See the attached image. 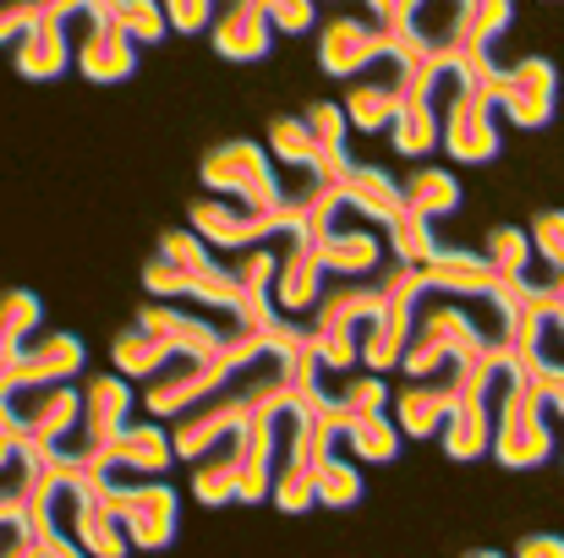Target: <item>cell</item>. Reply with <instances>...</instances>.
I'll return each mask as SVG.
<instances>
[{
  "mask_svg": "<svg viewBox=\"0 0 564 558\" xmlns=\"http://www.w3.org/2000/svg\"><path fill=\"white\" fill-rule=\"evenodd\" d=\"M72 488H88L116 526L127 532V548L143 554H165L176 543V521H182V499L171 482H132V477H66Z\"/></svg>",
  "mask_w": 564,
  "mask_h": 558,
  "instance_id": "cell-1",
  "label": "cell"
},
{
  "mask_svg": "<svg viewBox=\"0 0 564 558\" xmlns=\"http://www.w3.org/2000/svg\"><path fill=\"white\" fill-rule=\"evenodd\" d=\"M488 455L510 471H532L554 460V427H549V405L538 389H527L521 378L499 372V394H494V444Z\"/></svg>",
  "mask_w": 564,
  "mask_h": 558,
  "instance_id": "cell-2",
  "label": "cell"
},
{
  "mask_svg": "<svg viewBox=\"0 0 564 558\" xmlns=\"http://www.w3.org/2000/svg\"><path fill=\"white\" fill-rule=\"evenodd\" d=\"M197 176H203L208 192H219L225 203H241V208L269 214V219H280V225H285V214H280V171L269 165L263 143L230 138V143H219V149H208V154H203ZM285 236H291V230H285Z\"/></svg>",
  "mask_w": 564,
  "mask_h": 558,
  "instance_id": "cell-3",
  "label": "cell"
},
{
  "mask_svg": "<svg viewBox=\"0 0 564 558\" xmlns=\"http://www.w3.org/2000/svg\"><path fill=\"white\" fill-rule=\"evenodd\" d=\"M438 149L455 165H488L499 160V110L477 94H460L455 77L444 83V105H438Z\"/></svg>",
  "mask_w": 564,
  "mask_h": 558,
  "instance_id": "cell-4",
  "label": "cell"
},
{
  "mask_svg": "<svg viewBox=\"0 0 564 558\" xmlns=\"http://www.w3.org/2000/svg\"><path fill=\"white\" fill-rule=\"evenodd\" d=\"M138 329L143 335H154V340H165L176 357H219L230 340H236V318H225V313H197V307H182V302H143V313H138Z\"/></svg>",
  "mask_w": 564,
  "mask_h": 558,
  "instance_id": "cell-5",
  "label": "cell"
},
{
  "mask_svg": "<svg viewBox=\"0 0 564 558\" xmlns=\"http://www.w3.org/2000/svg\"><path fill=\"white\" fill-rule=\"evenodd\" d=\"M77 17H83L88 28L72 33V66H77L88 83H99V88L127 83V77L138 72V44L121 39V28L110 22L105 0H77Z\"/></svg>",
  "mask_w": 564,
  "mask_h": 558,
  "instance_id": "cell-6",
  "label": "cell"
},
{
  "mask_svg": "<svg viewBox=\"0 0 564 558\" xmlns=\"http://www.w3.org/2000/svg\"><path fill=\"white\" fill-rule=\"evenodd\" d=\"M0 405H6L17 449L22 444H61L66 433H77V416H83V394L72 383L17 389V394H0Z\"/></svg>",
  "mask_w": 564,
  "mask_h": 558,
  "instance_id": "cell-7",
  "label": "cell"
},
{
  "mask_svg": "<svg viewBox=\"0 0 564 558\" xmlns=\"http://www.w3.org/2000/svg\"><path fill=\"white\" fill-rule=\"evenodd\" d=\"M494 110L521 132L554 127V116H560V66L549 55H521L516 66H505V88H499Z\"/></svg>",
  "mask_w": 564,
  "mask_h": 558,
  "instance_id": "cell-8",
  "label": "cell"
},
{
  "mask_svg": "<svg viewBox=\"0 0 564 558\" xmlns=\"http://www.w3.org/2000/svg\"><path fill=\"white\" fill-rule=\"evenodd\" d=\"M416 307H422V285H416V274H405L394 285V296L357 329V362H368L373 378L400 368V357L411 346V329H416Z\"/></svg>",
  "mask_w": 564,
  "mask_h": 558,
  "instance_id": "cell-9",
  "label": "cell"
},
{
  "mask_svg": "<svg viewBox=\"0 0 564 558\" xmlns=\"http://www.w3.org/2000/svg\"><path fill=\"white\" fill-rule=\"evenodd\" d=\"M187 230L208 252H247V247H263V241H280V236H285L280 219L252 214V208L225 203V197H192Z\"/></svg>",
  "mask_w": 564,
  "mask_h": 558,
  "instance_id": "cell-10",
  "label": "cell"
},
{
  "mask_svg": "<svg viewBox=\"0 0 564 558\" xmlns=\"http://www.w3.org/2000/svg\"><path fill=\"white\" fill-rule=\"evenodd\" d=\"M466 383H471V362H449L433 378H416V383H405L394 394V416L389 422L400 427V438H433L444 427V416L460 405Z\"/></svg>",
  "mask_w": 564,
  "mask_h": 558,
  "instance_id": "cell-11",
  "label": "cell"
},
{
  "mask_svg": "<svg viewBox=\"0 0 564 558\" xmlns=\"http://www.w3.org/2000/svg\"><path fill=\"white\" fill-rule=\"evenodd\" d=\"M444 83H449V77L433 72V66H405V99H400V116H394V127H389L400 160H427V154L438 149Z\"/></svg>",
  "mask_w": 564,
  "mask_h": 558,
  "instance_id": "cell-12",
  "label": "cell"
},
{
  "mask_svg": "<svg viewBox=\"0 0 564 558\" xmlns=\"http://www.w3.org/2000/svg\"><path fill=\"white\" fill-rule=\"evenodd\" d=\"M230 362L225 357H176L171 368L160 372V378H149V389H143V411H149V422H176L182 411H192L203 394H214L225 378H230Z\"/></svg>",
  "mask_w": 564,
  "mask_h": 558,
  "instance_id": "cell-13",
  "label": "cell"
},
{
  "mask_svg": "<svg viewBox=\"0 0 564 558\" xmlns=\"http://www.w3.org/2000/svg\"><path fill=\"white\" fill-rule=\"evenodd\" d=\"M88 368V346L77 335H33L22 346V357L0 372V394L17 389H44V383H72Z\"/></svg>",
  "mask_w": 564,
  "mask_h": 558,
  "instance_id": "cell-14",
  "label": "cell"
},
{
  "mask_svg": "<svg viewBox=\"0 0 564 558\" xmlns=\"http://www.w3.org/2000/svg\"><path fill=\"white\" fill-rule=\"evenodd\" d=\"M400 99H405V66L383 55L362 77H351V88H346V99H340L346 127H351V132H368V138H373V132H389L394 116H400Z\"/></svg>",
  "mask_w": 564,
  "mask_h": 558,
  "instance_id": "cell-15",
  "label": "cell"
},
{
  "mask_svg": "<svg viewBox=\"0 0 564 558\" xmlns=\"http://www.w3.org/2000/svg\"><path fill=\"white\" fill-rule=\"evenodd\" d=\"M176 466L171 427L165 422H127L110 449H105V477H132V482H160Z\"/></svg>",
  "mask_w": 564,
  "mask_h": 558,
  "instance_id": "cell-16",
  "label": "cell"
},
{
  "mask_svg": "<svg viewBox=\"0 0 564 558\" xmlns=\"http://www.w3.org/2000/svg\"><path fill=\"white\" fill-rule=\"evenodd\" d=\"M324 263H318V247L313 241H296L285 236L280 247V269H274V285H269V302L280 318H307L318 307V291H324Z\"/></svg>",
  "mask_w": 564,
  "mask_h": 558,
  "instance_id": "cell-17",
  "label": "cell"
},
{
  "mask_svg": "<svg viewBox=\"0 0 564 558\" xmlns=\"http://www.w3.org/2000/svg\"><path fill=\"white\" fill-rule=\"evenodd\" d=\"M416 274V285H422V296H460V302H471V296H494V285H499V274L488 269V258L482 252H466V247H438L422 269H411Z\"/></svg>",
  "mask_w": 564,
  "mask_h": 558,
  "instance_id": "cell-18",
  "label": "cell"
},
{
  "mask_svg": "<svg viewBox=\"0 0 564 558\" xmlns=\"http://www.w3.org/2000/svg\"><path fill=\"white\" fill-rule=\"evenodd\" d=\"M378 61H383V39H378L362 17H329V22H324V33H318V66H324L335 83L362 77Z\"/></svg>",
  "mask_w": 564,
  "mask_h": 558,
  "instance_id": "cell-19",
  "label": "cell"
},
{
  "mask_svg": "<svg viewBox=\"0 0 564 558\" xmlns=\"http://www.w3.org/2000/svg\"><path fill=\"white\" fill-rule=\"evenodd\" d=\"M236 438H241V477H236V499H241V504H269L274 460H280V405H274V411H258Z\"/></svg>",
  "mask_w": 564,
  "mask_h": 558,
  "instance_id": "cell-20",
  "label": "cell"
},
{
  "mask_svg": "<svg viewBox=\"0 0 564 558\" xmlns=\"http://www.w3.org/2000/svg\"><path fill=\"white\" fill-rule=\"evenodd\" d=\"M208 39L225 61H263L274 50V33H269V17H263V0H236V6H214V22H208Z\"/></svg>",
  "mask_w": 564,
  "mask_h": 558,
  "instance_id": "cell-21",
  "label": "cell"
},
{
  "mask_svg": "<svg viewBox=\"0 0 564 558\" xmlns=\"http://www.w3.org/2000/svg\"><path fill=\"white\" fill-rule=\"evenodd\" d=\"M72 22H77V11L55 17V22H39L33 33H22L11 44V66H17L22 83H55V77L72 72Z\"/></svg>",
  "mask_w": 564,
  "mask_h": 558,
  "instance_id": "cell-22",
  "label": "cell"
},
{
  "mask_svg": "<svg viewBox=\"0 0 564 558\" xmlns=\"http://www.w3.org/2000/svg\"><path fill=\"white\" fill-rule=\"evenodd\" d=\"M329 186L340 192V208H351V214L373 219L378 230H389V225L400 219V182H394L389 171H378V165L351 160V165H346Z\"/></svg>",
  "mask_w": 564,
  "mask_h": 558,
  "instance_id": "cell-23",
  "label": "cell"
},
{
  "mask_svg": "<svg viewBox=\"0 0 564 558\" xmlns=\"http://www.w3.org/2000/svg\"><path fill=\"white\" fill-rule=\"evenodd\" d=\"M318 247V263H324V274L329 280H357V274H373L378 263L389 258V247H383V236L378 230H346V225H335L324 241H313Z\"/></svg>",
  "mask_w": 564,
  "mask_h": 558,
  "instance_id": "cell-24",
  "label": "cell"
},
{
  "mask_svg": "<svg viewBox=\"0 0 564 558\" xmlns=\"http://www.w3.org/2000/svg\"><path fill=\"white\" fill-rule=\"evenodd\" d=\"M400 208L416 214V219H449L460 214V176L444 171V165H416L405 182H400Z\"/></svg>",
  "mask_w": 564,
  "mask_h": 558,
  "instance_id": "cell-25",
  "label": "cell"
},
{
  "mask_svg": "<svg viewBox=\"0 0 564 558\" xmlns=\"http://www.w3.org/2000/svg\"><path fill=\"white\" fill-rule=\"evenodd\" d=\"M236 477H241V438H219L208 455L192 460V499L219 510V504H236Z\"/></svg>",
  "mask_w": 564,
  "mask_h": 558,
  "instance_id": "cell-26",
  "label": "cell"
},
{
  "mask_svg": "<svg viewBox=\"0 0 564 558\" xmlns=\"http://www.w3.org/2000/svg\"><path fill=\"white\" fill-rule=\"evenodd\" d=\"M33 335H44V302L33 291H0V372L22 357Z\"/></svg>",
  "mask_w": 564,
  "mask_h": 558,
  "instance_id": "cell-27",
  "label": "cell"
},
{
  "mask_svg": "<svg viewBox=\"0 0 564 558\" xmlns=\"http://www.w3.org/2000/svg\"><path fill=\"white\" fill-rule=\"evenodd\" d=\"M110 362H116V378H127V383H149V378H160V372L176 362V351H171L165 340L143 335V329L132 324V329H121V335H116Z\"/></svg>",
  "mask_w": 564,
  "mask_h": 558,
  "instance_id": "cell-28",
  "label": "cell"
},
{
  "mask_svg": "<svg viewBox=\"0 0 564 558\" xmlns=\"http://www.w3.org/2000/svg\"><path fill=\"white\" fill-rule=\"evenodd\" d=\"M335 444H346L351 460H362V466H389L400 455V427L383 411H373V416H346V427H340Z\"/></svg>",
  "mask_w": 564,
  "mask_h": 558,
  "instance_id": "cell-29",
  "label": "cell"
},
{
  "mask_svg": "<svg viewBox=\"0 0 564 558\" xmlns=\"http://www.w3.org/2000/svg\"><path fill=\"white\" fill-rule=\"evenodd\" d=\"M263 154H269L274 171H318V143H313V132H307L302 116H274Z\"/></svg>",
  "mask_w": 564,
  "mask_h": 558,
  "instance_id": "cell-30",
  "label": "cell"
},
{
  "mask_svg": "<svg viewBox=\"0 0 564 558\" xmlns=\"http://www.w3.org/2000/svg\"><path fill=\"white\" fill-rule=\"evenodd\" d=\"M516 22L510 0H466L455 6V33L466 50H494V39H505V28Z\"/></svg>",
  "mask_w": 564,
  "mask_h": 558,
  "instance_id": "cell-31",
  "label": "cell"
},
{
  "mask_svg": "<svg viewBox=\"0 0 564 558\" xmlns=\"http://www.w3.org/2000/svg\"><path fill=\"white\" fill-rule=\"evenodd\" d=\"M313 504H324V510H351V504H362V471H357V460H340L335 449L313 466Z\"/></svg>",
  "mask_w": 564,
  "mask_h": 558,
  "instance_id": "cell-32",
  "label": "cell"
},
{
  "mask_svg": "<svg viewBox=\"0 0 564 558\" xmlns=\"http://www.w3.org/2000/svg\"><path fill=\"white\" fill-rule=\"evenodd\" d=\"M482 258H488V269H494L499 280H527V274H538V258H532V241H527L521 225H494Z\"/></svg>",
  "mask_w": 564,
  "mask_h": 558,
  "instance_id": "cell-33",
  "label": "cell"
},
{
  "mask_svg": "<svg viewBox=\"0 0 564 558\" xmlns=\"http://www.w3.org/2000/svg\"><path fill=\"white\" fill-rule=\"evenodd\" d=\"M383 236H389V241H383V247H389V258H394V263H405V269H422V263L444 247V241L433 236V225H427V219H416V214H405V208H400V219H394Z\"/></svg>",
  "mask_w": 564,
  "mask_h": 558,
  "instance_id": "cell-34",
  "label": "cell"
},
{
  "mask_svg": "<svg viewBox=\"0 0 564 558\" xmlns=\"http://www.w3.org/2000/svg\"><path fill=\"white\" fill-rule=\"evenodd\" d=\"M105 11H110V22L121 28L127 44H160L171 33L165 6H154V0H105Z\"/></svg>",
  "mask_w": 564,
  "mask_h": 558,
  "instance_id": "cell-35",
  "label": "cell"
},
{
  "mask_svg": "<svg viewBox=\"0 0 564 558\" xmlns=\"http://www.w3.org/2000/svg\"><path fill=\"white\" fill-rule=\"evenodd\" d=\"M389 405V383L383 378H346V383H335L329 389V411L335 416H373V411H383Z\"/></svg>",
  "mask_w": 564,
  "mask_h": 558,
  "instance_id": "cell-36",
  "label": "cell"
},
{
  "mask_svg": "<svg viewBox=\"0 0 564 558\" xmlns=\"http://www.w3.org/2000/svg\"><path fill=\"white\" fill-rule=\"evenodd\" d=\"M521 230H527V241H532L538 269H543V274H560L564 269V214L560 208L532 214V225H521Z\"/></svg>",
  "mask_w": 564,
  "mask_h": 558,
  "instance_id": "cell-37",
  "label": "cell"
},
{
  "mask_svg": "<svg viewBox=\"0 0 564 558\" xmlns=\"http://www.w3.org/2000/svg\"><path fill=\"white\" fill-rule=\"evenodd\" d=\"M77 0H28V6H0V44H17L22 33H33L39 22L72 17Z\"/></svg>",
  "mask_w": 564,
  "mask_h": 558,
  "instance_id": "cell-38",
  "label": "cell"
},
{
  "mask_svg": "<svg viewBox=\"0 0 564 558\" xmlns=\"http://www.w3.org/2000/svg\"><path fill=\"white\" fill-rule=\"evenodd\" d=\"M154 258H165V263H176V269H214V263H219V258H214V252H208V247H203L192 230H165Z\"/></svg>",
  "mask_w": 564,
  "mask_h": 558,
  "instance_id": "cell-39",
  "label": "cell"
},
{
  "mask_svg": "<svg viewBox=\"0 0 564 558\" xmlns=\"http://www.w3.org/2000/svg\"><path fill=\"white\" fill-rule=\"evenodd\" d=\"M263 17H269V33H274V39H280V33H307V28H318V6H313V0H269Z\"/></svg>",
  "mask_w": 564,
  "mask_h": 558,
  "instance_id": "cell-40",
  "label": "cell"
},
{
  "mask_svg": "<svg viewBox=\"0 0 564 558\" xmlns=\"http://www.w3.org/2000/svg\"><path fill=\"white\" fill-rule=\"evenodd\" d=\"M28 543H33V554L39 558H88L66 532H61V526H55V521H33V526H28Z\"/></svg>",
  "mask_w": 564,
  "mask_h": 558,
  "instance_id": "cell-41",
  "label": "cell"
},
{
  "mask_svg": "<svg viewBox=\"0 0 564 558\" xmlns=\"http://www.w3.org/2000/svg\"><path fill=\"white\" fill-rule=\"evenodd\" d=\"M208 22H214L208 0H171L165 6V28H176V33H208Z\"/></svg>",
  "mask_w": 564,
  "mask_h": 558,
  "instance_id": "cell-42",
  "label": "cell"
},
{
  "mask_svg": "<svg viewBox=\"0 0 564 558\" xmlns=\"http://www.w3.org/2000/svg\"><path fill=\"white\" fill-rule=\"evenodd\" d=\"M516 558H564V543L554 532H532V537H521Z\"/></svg>",
  "mask_w": 564,
  "mask_h": 558,
  "instance_id": "cell-43",
  "label": "cell"
},
{
  "mask_svg": "<svg viewBox=\"0 0 564 558\" xmlns=\"http://www.w3.org/2000/svg\"><path fill=\"white\" fill-rule=\"evenodd\" d=\"M0 558H39L33 554V543H28V532H0Z\"/></svg>",
  "mask_w": 564,
  "mask_h": 558,
  "instance_id": "cell-44",
  "label": "cell"
},
{
  "mask_svg": "<svg viewBox=\"0 0 564 558\" xmlns=\"http://www.w3.org/2000/svg\"><path fill=\"white\" fill-rule=\"evenodd\" d=\"M466 558H505V554H494V548H471Z\"/></svg>",
  "mask_w": 564,
  "mask_h": 558,
  "instance_id": "cell-45",
  "label": "cell"
},
{
  "mask_svg": "<svg viewBox=\"0 0 564 558\" xmlns=\"http://www.w3.org/2000/svg\"><path fill=\"white\" fill-rule=\"evenodd\" d=\"M0 532H11V526H0Z\"/></svg>",
  "mask_w": 564,
  "mask_h": 558,
  "instance_id": "cell-46",
  "label": "cell"
}]
</instances>
